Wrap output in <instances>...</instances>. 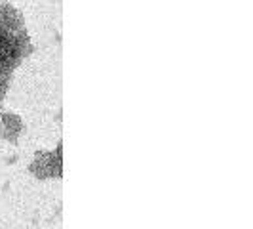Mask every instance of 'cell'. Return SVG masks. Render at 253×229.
I'll return each instance as SVG.
<instances>
[{
  "mask_svg": "<svg viewBox=\"0 0 253 229\" xmlns=\"http://www.w3.org/2000/svg\"><path fill=\"white\" fill-rule=\"evenodd\" d=\"M0 118H2V122H0V140H6L8 143L15 145L21 138L23 130H25L23 118L17 113H13V111H2Z\"/></svg>",
  "mask_w": 253,
  "mask_h": 229,
  "instance_id": "3957f363",
  "label": "cell"
},
{
  "mask_svg": "<svg viewBox=\"0 0 253 229\" xmlns=\"http://www.w3.org/2000/svg\"><path fill=\"white\" fill-rule=\"evenodd\" d=\"M35 50L29 33H2L0 31V71L13 73Z\"/></svg>",
  "mask_w": 253,
  "mask_h": 229,
  "instance_id": "6da1fadb",
  "label": "cell"
},
{
  "mask_svg": "<svg viewBox=\"0 0 253 229\" xmlns=\"http://www.w3.org/2000/svg\"><path fill=\"white\" fill-rule=\"evenodd\" d=\"M29 172L37 179L61 178L63 176V141H59L53 151L40 149L35 153V159L29 165Z\"/></svg>",
  "mask_w": 253,
  "mask_h": 229,
  "instance_id": "7a4b0ae2",
  "label": "cell"
},
{
  "mask_svg": "<svg viewBox=\"0 0 253 229\" xmlns=\"http://www.w3.org/2000/svg\"><path fill=\"white\" fill-rule=\"evenodd\" d=\"M12 75L13 73H6V71H0V105L4 102L8 90H10V84H12Z\"/></svg>",
  "mask_w": 253,
  "mask_h": 229,
  "instance_id": "5b68a950",
  "label": "cell"
},
{
  "mask_svg": "<svg viewBox=\"0 0 253 229\" xmlns=\"http://www.w3.org/2000/svg\"><path fill=\"white\" fill-rule=\"evenodd\" d=\"M0 31L2 33H21V31H25L23 15L10 2H0Z\"/></svg>",
  "mask_w": 253,
  "mask_h": 229,
  "instance_id": "277c9868",
  "label": "cell"
}]
</instances>
